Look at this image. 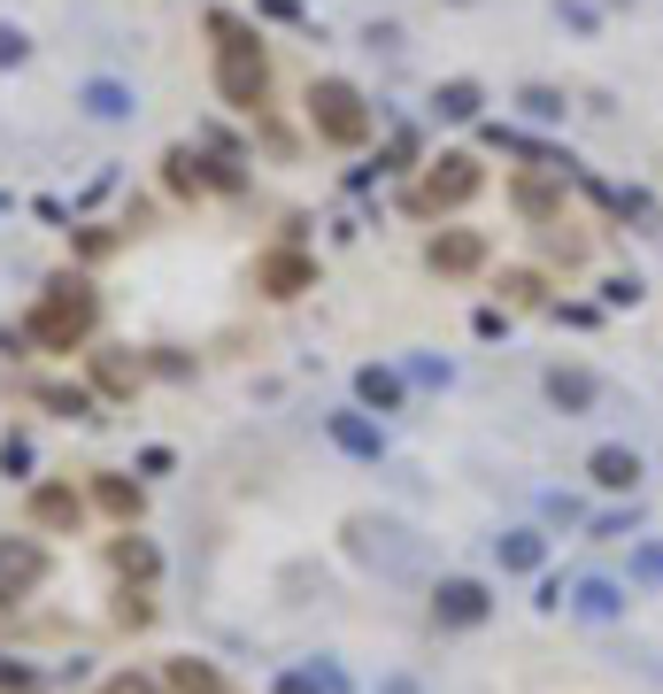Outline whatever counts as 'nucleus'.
<instances>
[{"label":"nucleus","mask_w":663,"mask_h":694,"mask_svg":"<svg viewBox=\"0 0 663 694\" xmlns=\"http://www.w3.org/2000/svg\"><path fill=\"white\" fill-rule=\"evenodd\" d=\"M263 286H271V294H301V286H309V263H301L293 247H278L271 263H263Z\"/></svg>","instance_id":"nucleus-7"},{"label":"nucleus","mask_w":663,"mask_h":694,"mask_svg":"<svg viewBox=\"0 0 663 694\" xmlns=\"http://www.w3.org/2000/svg\"><path fill=\"white\" fill-rule=\"evenodd\" d=\"M471 186H478V170L471 162H448V170H425V178H417V201L440 209V201H463Z\"/></svg>","instance_id":"nucleus-6"},{"label":"nucleus","mask_w":663,"mask_h":694,"mask_svg":"<svg viewBox=\"0 0 663 694\" xmlns=\"http://www.w3.org/2000/svg\"><path fill=\"white\" fill-rule=\"evenodd\" d=\"M0 62H24V39H16L9 24H0Z\"/></svg>","instance_id":"nucleus-13"},{"label":"nucleus","mask_w":663,"mask_h":694,"mask_svg":"<svg viewBox=\"0 0 663 694\" xmlns=\"http://www.w3.org/2000/svg\"><path fill=\"white\" fill-rule=\"evenodd\" d=\"M32 517H39L47 533H77V525H86V501H77L70 486H39L32 494Z\"/></svg>","instance_id":"nucleus-5"},{"label":"nucleus","mask_w":663,"mask_h":694,"mask_svg":"<svg viewBox=\"0 0 663 694\" xmlns=\"http://www.w3.org/2000/svg\"><path fill=\"white\" fill-rule=\"evenodd\" d=\"M101 509H116V517H139V486H124V479H101Z\"/></svg>","instance_id":"nucleus-11"},{"label":"nucleus","mask_w":663,"mask_h":694,"mask_svg":"<svg viewBox=\"0 0 663 694\" xmlns=\"http://www.w3.org/2000/svg\"><path fill=\"white\" fill-rule=\"evenodd\" d=\"M216 85H224V101H232V109H263V85H271L263 47L247 39L232 16H216Z\"/></svg>","instance_id":"nucleus-2"},{"label":"nucleus","mask_w":663,"mask_h":694,"mask_svg":"<svg viewBox=\"0 0 663 694\" xmlns=\"http://www.w3.org/2000/svg\"><path fill=\"white\" fill-rule=\"evenodd\" d=\"M171 694H224V679H216L209 664H193V656H178V664H171Z\"/></svg>","instance_id":"nucleus-8"},{"label":"nucleus","mask_w":663,"mask_h":694,"mask_svg":"<svg viewBox=\"0 0 663 694\" xmlns=\"http://www.w3.org/2000/svg\"><path fill=\"white\" fill-rule=\"evenodd\" d=\"M0 686H32V671H16V664H0Z\"/></svg>","instance_id":"nucleus-14"},{"label":"nucleus","mask_w":663,"mask_h":694,"mask_svg":"<svg viewBox=\"0 0 663 694\" xmlns=\"http://www.w3.org/2000/svg\"><path fill=\"white\" fill-rule=\"evenodd\" d=\"M86 332H93V294H86V278H54V286L32 301V317H24V339L47 347V356L86 347Z\"/></svg>","instance_id":"nucleus-1"},{"label":"nucleus","mask_w":663,"mask_h":694,"mask_svg":"<svg viewBox=\"0 0 663 694\" xmlns=\"http://www.w3.org/2000/svg\"><path fill=\"white\" fill-rule=\"evenodd\" d=\"M39 579H47V548L39 541H0V610L24 602Z\"/></svg>","instance_id":"nucleus-4"},{"label":"nucleus","mask_w":663,"mask_h":694,"mask_svg":"<svg viewBox=\"0 0 663 694\" xmlns=\"http://www.w3.org/2000/svg\"><path fill=\"white\" fill-rule=\"evenodd\" d=\"M101 694H154V686H147V679H132V671H124V679H109V686H101Z\"/></svg>","instance_id":"nucleus-12"},{"label":"nucleus","mask_w":663,"mask_h":694,"mask_svg":"<svg viewBox=\"0 0 663 694\" xmlns=\"http://www.w3.org/2000/svg\"><path fill=\"white\" fill-rule=\"evenodd\" d=\"M109 563H116V571H124V579H132V571H139V579H147V571H154V548H147V541H132V533H124V541H116V548H109Z\"/></svg>","instance_id":"nucleus-10"},{"label":"nucleus","mask_w":663,"mask_h":694,"mask_svg":"<svg viewBox=\"0 0 663 694\" xmlns=\"http://www.w3.org/2000/svg\"><path fill=\"white\" fill-rule=\"evenodd\" d=\"M433 263H440V271H471V263H478V239H471V232H455V239H433Z\"/></svg>","instance_id":"nucleus-9"},{"label":"nucleus","mask_w":663,"mask_h":694,"mask_svg":"<svg viewBox=\"0 0 663 694\" xmlns=\"http://www.w3.org/2000/svg\"><path fill=\"white\" fill-rule=\"evenodd\" d=\"M309 116H316V132H324V139H340V147H355V139H363V109H355L348 85H316V94H309Z\"/></svg>","instance_id":"nucleus-3"}]
</instances>
